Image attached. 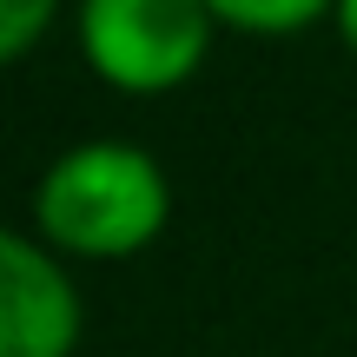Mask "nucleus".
Listing matches in <instances>:
<instances>
[{
	"label": "nucleus",
	"instance_id": "4",
	"mask_svg": "<svg viewBox=\"0 0 357 357\" xmlns=\"http://www.w3.org/2000/svg\"><path fill=\"white\" fill-rule=\"evenodd\" d=\"M205 7H212L218 20H231V26H252V33H291L324 0H205Z\"/></svg>",
	"mask_w": 357,
	"mask_h": 357
},
{
	"label": "nucleus",
	"instance_id": "1",
	"mask_svg": "<svg viewBox=\"0 0 357 357\" xmlns=\"http://www.w3.org/2000/svg\"><path fill=\"white\" fill-rule=\"evenodd\" d=\"M40 231L73 252H132L166 218V172L132 146H79L40 178Z\"/></svg>",
	"mask_w": 357,
	"mask_h": 357
},
{
	"label": "nucleus",
	"instance_id": "3",
	"mask_svg": "<svg viewBox=\"0 0 357 357\" xmlns=\"http://www.w3.org/2000/svg\"><path fill=\"white\" fill-rule=\"evenodd\" d=\"M79 337V298L66 271L26 231H0V357H66Z\"/></svg>",
	"mask_w": 357,
	"mask_h": 357
},
{
	"label": "nucleus",
	"instance_id": "5",
	"mask_svg": "<svg viewBox=\"0 0 357 357\" xmlns=\"http://www.w3.org/2000/svg\"><path fill=\"white\" fill-rule=\"evenodd\" d=\"M53 0H0V53H26L33 33L47 26Z\"/></svg>",
	"mask_w": 357,
	"mask_h": 357
},
{
	"label": "nucleus",
	"instance_id": "6",
	"mask_svg": "<svg viewBox=\"0 0 357 357\" xmlns=\"http://www.w3.org/2000/svg\"><path fill=\"white\" fill-rule=\"evenodd\" d=\"M337 20H344V33H351V47H357V0H337Z\"/></svg>",
	"mask_w": 357,
	"mask_h": 357
},
{
	"label": "nucleus",
	"instance_id": "2",
	"mask_svg": "<svg viewBox=\"0 0 357 357\" xmlns=\"http://www.w3.org/2000/svg\"><path fill=\"white\" fill-rule=\"evenodd\" d=\"M205 0H86L79 40L86 60L126 93H166L205 53Z\"/></svg>",
	"mask_w": 357,
	"mask_h": 357
}]
</instances>
